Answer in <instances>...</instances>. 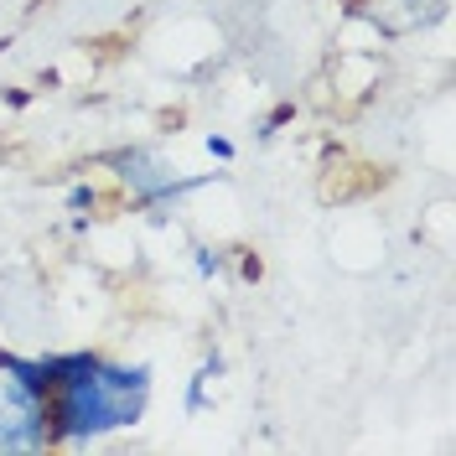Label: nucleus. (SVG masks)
<instances>
[{
	"label": "nucleus",
	"mask_w": 456,
	"mask_h": 456,
	"mask_svg": "<svg viewBox=\"0 0 456 456\" xmlns=\"http://www.w3.org/2000/svg\"><path fill=\"white\" fill-rule=\"evenodd\" d=\"M47 369V446H73L110 430L135 426L151 404V369L145 363H110L99 353H62L42 358Z\"/></svg>",
	"instance_id": "f257e3e1"
},
{
	"label": "nucleus",
	"mask_w": 456,
	"mask_h": 456,
	"mask_svg": "<svg viewBox=\"0 0 456 456\" xmlns=\"http://www.w3.org/2000/svg\"><path fill=\"white\" fill-rule=\"evenodd\" d=\"M47 369L42 358L0 353V452H42L47 446Z\"/></svg>",
	"instance_id": "f03ea898"
},
{
	"label": "nucleus",
	"mask_w": 456,
	"mask_h": 456,
	"mask_svg": "<svg viewBox=\"0 0 456 456\" xmlns=\"http://www.w3.org/2000/svg\"><path fill=\"white\" fill-rule=\"evenodd\" d=\"M114 167H119V182L130 187L135 202H171V198H182V192L198 187V182H176V176L167 171V161L151 156V151H119Z\"/></svg>",
	"instance_id": "7ed1b4c3"
},
{
	"label": "nucleus",
	"mask_w": 456,
	"mask_h": 456,
	"mask_svg": "<svg viewBox=\"0 0 456 456\" xmlns=\"http://www.w3.org/2000/svg\"><path fill=\"white\" fill-rule=\"evenodd\" d=\"M198 270H202V275H218V270H224L218 249H198Z\"/></svg>",
	"instance_id": "20e7f679"
},
{
	"label": "nucleus",
	"mask_w": 456,
	"mask_h": 456,
	"mask_svg": "<svg viewBox=\"0 0 456 456\" xmlns=\"http://www.w3.org/2000/svg\"><path fill=\"white\" fill-rule=\"evenodd\" d=\"M68 208H73V213L94 208V187H73V192H68Z\"/></svg>",
	"instance_id": "39448f33"
},
{
	"label": "nucleus",
	"mask_w": 456,
	"mask_h": 456,
	"mask_svg": "<svg viewBox=\"0 0 456 456\" xmlns=\"http://www.w3.org/2000/svg\"><path fill=\"white\" fill-rule=\"evenodd\" d=\"M208 151H213V156H224V161L233 156V145H228L224 135H208Z\"/></svg>",
	"instance_id": "423d86ee"
}]
</instances>
